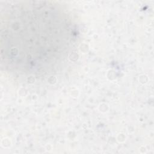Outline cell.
I'll return each instance as SVG.
<instances>
[{
	"label": "cell",
	"mask_w": 154,
	"mask_h": 154,
	"mask_svg": "<svg viewBox=\"0 0 154 154\" xmlns=\"http://www.w3.org/2000/svg\"><path fill=\"white\" fill-rule=\"evenodd\" d=\"M75 23L50 2H11L1 10V61L22 75H46L61 67L79 38Z\"/></svg>",
	"instance_id": "obj_1"
}]
</instances>
